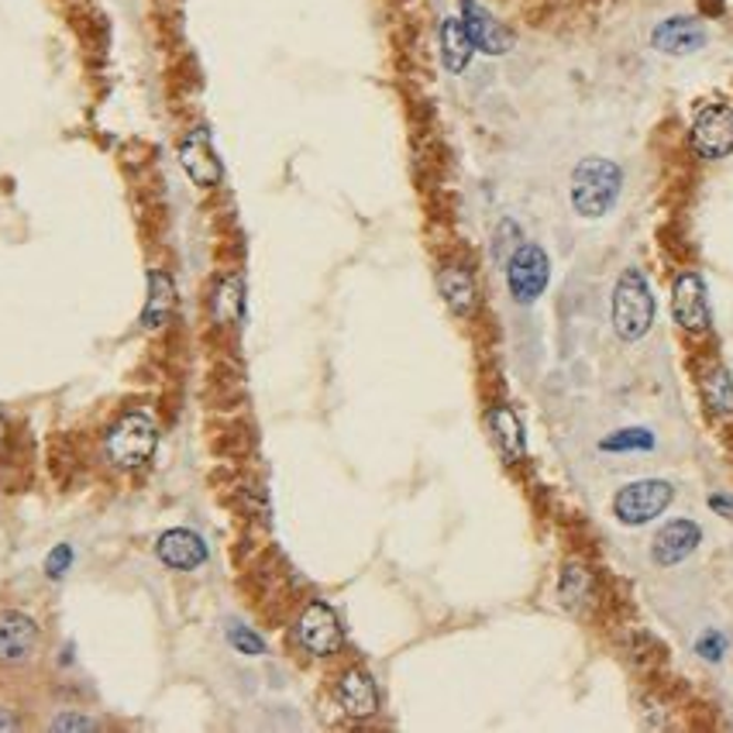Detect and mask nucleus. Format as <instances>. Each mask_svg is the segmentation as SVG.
<instances>
[{
  "instance_id": "obj_13",
  "label": "nucleus",
  "mask_w": 733,
  "mask_h": 733,
  "mask_svg": "<svg viewBox=\"0 0 733 733\" xmlns=\"http://www.w3.org/2000/svg\"><path fill=\"white\" fill-rule=\"evenodd\" d=\"M334 696H337V702H342V710L355 720L379 713V689L373 682V675H365L362 668H348L342 679H337Z\"/></svg>"
},
{
  "instance_id": "obj_3",
  "label": "nucleus",
  "mask_w": 733,
  "mask_h": 733,
  "mask_svg": "<svg viewBox=\"0 0 733 733\" xmlns=\"http://www.w3.org/2000/svg\"><path fill=\"white\" fill-rule=\"evenodd\" d=\"M624 173L610 159H582L572 173V207L582 217H603L613 211Z\"/></svg>"
},
{
  "instance_id": "obj_16",
  "label": "nucleus",
  "mask_w": 733,
  "mask_h": 733,
  "mask_svg": "<svg viewBox=\"0 0 733 733\" xmlns=\"http://www.w3.org/2000/svg\"><path fill=\"white\" fill-rule=\"evenodd\" d=\"M173 310H176V283L173 276L162 272V269H152L149 272V300L142 306V327L145 331H159L173 321Z\"/></svg>"
},
{
  "instance_id": "obj_2",
  "label": "nucleus",
  "mask_w": 733,
  "mask_h": 733,
  "mask_svg": "<svg viewBox=\"0 0 733 733\" xmlns=\"http://www.w3.org/2000/svg\"><path fill=\"white\" fill-rule=\"evenodd\" d=\"M159 448V428L155 420L142 410H131L125 417H118L110 424L107 438H104V455L110 459L115 468H142Z\"/></svg>"
},
{
  "instance_id": "obj_1",
  "label": "nucleus",
  "mask_w": 733,
  "mask_h": 733,
  "mask_svg": "<svg viewBox=\"0 0 733 733\" xmlns=\"http://www.w3.org/2000/svg\"><path fill=\"white\" fill-rule=\"evenodd\" d=\"M610 314H613V331L624 337V342H640V337L651 331L655 297H651V283H647L640 269H627L616 279Z\"/></svg>"
},
{
  "instance_id": "obj_9",
  "label": "nucleus",
  "mask_w": 733,
  "mask_h": 733,
  "mask_svg": "<svg viewBox=\"0 0 733 733\" xmlns=\"http://www.w3.org/2000/svg\"><path fill=\"white\" fill-rule=\"evenodd\" d=\"M671 314L686 331L699 334L710 327V300H707V283L699 272H682L671 287Z\"/></svg>"
},
{
  "instance_id": "obj_8",
  "label": "nucleus",
  "mask_w": 733,
  "mask_h": 733,
  "mask_svg": "<svg viewBox=\"0 0 733 733\" xmlns=\"http://www.w3.org/2000/svg\"><path fill=\"white\" fill-rule=\"evenodd\" d=\"M692 149L702 159H726L733 152V107L710 104L692 121Z\"/></svg>"
},
{
  "instance_id": "obj_15",
  "label": "nucleus",
  "mask_w": 733,
  "mask_h": 733,
  "mask_svg": "<svg viewBox=\"0 0 733 733\" xmlns=\"http://www.w3.org/2000/svg\"><path fill=\"white\" fill-rule=\"evenodd\" d=\"M462 24H465L472 45L489 52V55H503L506 48H510V42H514L510 32H506V28L486 8H478L475 0H462Z\"/></svg>"
},
{
  "instance_id": "obj_14",
  "label": "nucleus",
  "mask_w": 733,
  "mask_h": 733,
  "mask_svg": "<svg viewBox=\"0 0 733 733\" xmlns=\"http://www.w3.org/2000/svg\"><path fill=\"white\" fill-rule=\"evenodd\" d=\"M651 45L665 55H692L699 52L702 45H707V28H702L696 18H668L655 28L651 35Z\"/></svg>"
},
{
  "instance_id": "obj_17",
  "label": "nucleus",
  "mask_w": 733,
  "mask_h": 733,
  "mask_svg": "<svg viewBox=\"0 0 733 733\" xmlns=\"http://www.w3.org/2000/svg\"><path fill=\"white\" fill-rule=\"evenodd\" d=\"M486 420H489V434H493V441H496V448H499V455L510 462V465L520 462L527 444H524V431H520L517 413H514L510 407H496V410H489Z\"/></svg>"
},
{
  "instance_id": "obj_21",
  "label": "nucleus",
  "mask_w": 733,
  "mask_h": 733,
  "mask_svg": "<svg viewBox=\"0 0 733 733\" xmlns=\"http://www.w3.org/2000/svg\"><path fill=\"white\" fill-rule=\"evenodd\" d=\"M702 400H707V407L713 413H733V379L730 373L723 369V365H716V369L707 373V379H702Z\"/></svg>"
},
{
  "instance_id": "obj_10",
  "label": "nucleus",
  "mask_w": 733,
  "mask_h": 733,
  "mask_svg": "<svg viewBox=\"0 0 733 733\" xmlns=\"http://www.w3.org/2000/svg\"><path fill=\"white\" fill-rule=\"evenodd\" d=\"M180 165H183V173H186L196 186L211 190V186L220 183L224 169H220V159H217V152H214V145H211L207 128L190 131L183 142H180Z\"/></svg>"
},
{
  "instance_id": "obj_29",
  "label": "nucleus",
  "mask_w": 733,
  "mask_h": 733,
  "mask_svg": "<svg viewBox=\"0 0 733 733\" xmlns=\"http://www.w3.org/2000/svg\"><path fill=\"white\" fill-rule=\"evenodd\" d=\"M0 730H21V720L11 716L8 710H0Z\"/></svg>"
},
{
  "instance_id": "obj_5",
  "label": "nucleus",
  "mask_w": 733,
  "mask_h": 733,
  "mask_svg": "<svg viewBox=\"0 0 733 733\" xmlns=\"http://www.w3.org/2000/svg\"><path fill=\"white\" fill-rule=\"evenodd\" d=\"M551 279V262L545 256V248L538 245H520L510 262H506V287H510L517 303H533Z\"/></svg>"
},
{
  "instance_id": "obj_22",
  "label": "nucleus",
  "mask_w": 733,
  "mask_h": 733,
  "mask_svg": "<svg viewBox=\"0 0 733 733\" xmlns=\"http://www.w3.org/2000/svg\"><path fill=\"white\" fill-rule=\"evenodd\" d=\"M592 600V579L585 569L579 565H569L565 572H561V603H565L569 610H579L582 603Z\"/></svg>"
},
{
  "instance_id": "obj_11",
  "label": "nucleus",
  "mask_w": 733,
  "mask_h": 733,
  "mask_svg": "<svg viewBox=\"0 0 733 733\" xmlns=\"http://www.w3.org/2000/svg\"><path fill=\"white\" fill-rule=\"evenodd\" d=\"M155 554H159V561H162L165 569L193 572V569L204 565L211 551H207L201 533H193L186 527H173V530H165L162 538L155 541Z\"/></svg>"
},
{
  "instance_id": "obj_30",
  "label": "nucleus",
  "mask_w": 733,
  "mask_h": 733,
  "mask_svg": "<svg viewBox=\"0 0 733 733\" xmlns=\"http://www.w3.org/2000/svg\"><path fill=\"white\" fill-rule=\"evenodd\" d=\"M710 506H713V510H726V514H730V510H733V499L713 496V499H710Z\"/></svg>"
},
{
  "instance_id": "obj_7",
  "label": "nucleus",
  "mask_w": 733,
  "mask_h": 733,
  "mask_svg": "<svg viewBox=\"0 0 733 733\" xmlns=\"http://www.w3.org/2000/svg\"><path fill=\"white\" fill-rule=\"evenodd\" d=\"M345 634H342V619L327 603H310L300 619H297V644L306 655L314 658H327L342 647Z\"/></svg>"
},
{
  "instance_id": "obj_12",
  "label": "nucleus",
  "mask_w": 733,
  "mask_h": 733,
  "mask_svg": "<svg viewBox=\"0 0 733 733\" xmlns=\"http://www.w3.org/2000/svg\"><path fill=\"white\" fill-rule=\"evenodd\" d=\"M699 545H702L699 524H692V520H671V524H665V527L655 533L651 554H655L658 565L671 569V565H679V561H686Z\"/></svg>"
},
{
  "instance_id": "obj_4",
  "label": "nucleus",
  "mask_w": 733,
  "mask_h": 733,
  "mask_svg": "<svg viewBox=\"0 0 733 733\" xmlns=\"http://www.w3.org/2000/svg\"><path fill=\"white\" fill-rule=\"evenodd\" d=\"M675 489L665 478H640V483H630L624 486L616 496H613V514L619 524L627 527H640L647 520H655L668 510Z\"/></svg>"
},
{
  "instance_id": "obj_27",
  "label": "nucleus",
  "mask_w": 733,
  "mask_h": 733,
  "mask_svg": "<svg viewBox=\"0 0 733 733\" xmlns=\"http://www.w3.org/2000/svg\"><path fill=\"white\" fill-rule=\"evenodd\" d=\"M696 651L707 658V661H720L723 658V651H726V637L723 634H716V630H707L699 637V644H696Z\"/></svg>"
},
{
  "instance_id": "obj_25",
  "label": "nucleus",
  "mask_w": 733,
  "mask_h": 733,
  "mask_svg": "<svg viewBox=\"0 0 733 733\" xmlns=\"http://www.w3.org/2000/svg\"><path fill=\"white\" fill-rule=\"evenodd\" d=\"M73 569V548L69 545H55L45 558V575L48 579H63Z\"/></svg>"
},
{
  "instance_id": "obj_28",
  "label": "nucleus",
  "mask_w": 733,
  "mask_h": 733,
  "mask_svg": "<svg viewBox=\"0 0 733 733\" xmlns=\"http://www.w3.org/2000/svg\"><path fill=\"white\" fill-rule=\"evenodd\" d=\"M699 8H702V14L716 18V14H723V0H699Z\"/></svg>"
},
{
  "instance_id": "obj_19",
  "label": "nucleus",
  "mask_w": 733,
  "mask_h": 733,
  "mask_svg": "<svg viewBox=\"0 0 733 733\" xmlns=\"http://www.w3.org/2000/svg\"><path fill=\"white\" fill-rule=\"evenodd\" d=\"M472 52H475V45H472V39H468V32H465L462 18H448V21L441 24L444 69H448V73H462V69L468 66V60H472Z\"/></svg>"
},
{
  "instance_id": "obj_31",
  "label": "nucleus",
  "mask_w": 733,
  "mask_h": 733,
  "mask_svg": "<svg viewBox=\"0 0 733 733\" xmlns=\"http://www.w3.org/2000/svg\"><path fill=\"white\" fill-rule=\"evenodd\" d=\"M4 438H8V424L0 420V444H4Z\"/></svg>"
},
{
  "instance_id": "obj_20",
  "label": "nucleus",
  "mask_w": 733,
  "mask_h": 733,
  "mask_svg": "<svg viewBox=\"0 0 733 733\" xmlns=\"http://www.w3.org/2000/svg\"><path fill=\"white\" fill-rule=\"evenodd\" d=\"M245 314V283L241 276H224L214 290V317L220 324H238Z\"/></svg>"
},
{
  "instance_id": "obj_18",
  "label": "nucleus",
  "mask_w": 733,
  "mask_h": 733,
  "mask_svg": "<svg viewBox=\"0 0 733 733\" xmlns=\"http://www.w3.org/2000/svg\"><path fill=\"white\" fill-rule=\"evenodd\" d=\"M438 287H441L444 303L451 306V314L468 317L472 310H475V283H472V276H468L465 269H459V266L441 269Z\"/></svg>"
},
{
  "instance_id": "obj_23",
  "label": "nucleus",
  "mask_w": 733,
  "mask_h": 733,
  "mask_svg": "<svg viewBox=\"0 0 733 733\" xmlns=\"http://www.w3.org/2000/svg\"><path fill=\"white\" fill-rule=\"evenodd\" d=\"M600 448L603 451H651L655 438H651V431H644V428H627V431H616V434L603 438Z\"/></svg>"
},
{
  "instance_id": "obj_26",
  "label": "nucleus",
  "mask_w": 733,
  "mask_h": 733,
  "mask_svg": "<svg viewBox=\"0 0 733 733\" xmlns=\"http://www.w3.org/2000/svg\"><path fill=\"white\" fill-rule=\"evenodd\" d=\"M52 733H83V730H97V720L83 716V713H60L48 723Z\"/></svg>"
},
{
  "instance_id": "obj_6",
  "label": "nucleus",
  "mask_w": 733,
  "mask_h": 733,
  "mask_svg": "<svg viewBox=\"0 0 733 733\" xmlns=\"http://www.w3.org/2000/svg\"><path fill=\"white\" fill-rule=\"evenodd\" d=\"M42 627L24 610H0V665L21 668L39 655Z\"/></svg>"
},
{
  "instance_id": "obj_24",
  "label": "nucleus",
  "mask_w": 733,
  "mask_h": 733,
  "mask_svg": "<svg viewBox=\"0 0 733 733\" xmlns=\"http://www.w3.org/2000/svg\"><path fill=\"white\" fill-rule=\"evenodd\" d=\"M228 640L238 647L241 655H248V658H259V655H266V640H262L256 630L241 627V624H231V627H228Z\"/></svg>"
}]
</instances>
